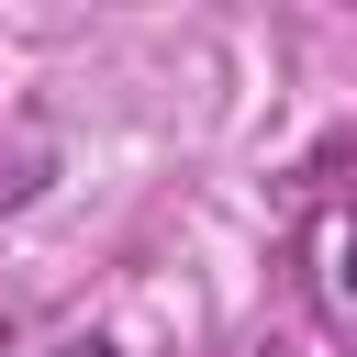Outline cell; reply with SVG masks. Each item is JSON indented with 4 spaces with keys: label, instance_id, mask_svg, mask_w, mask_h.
Masks as SVG:
<instances>
[{
    "label": "cell",
    "instance_id": "obj_1",
    "mask_svg": "<svg viewBox=\"0 0 357 357\" xmlns=\"http://www.w3.org/2000/svg\"><path fill=\"white\" fill-rule=\"evenodd\" d=\"M45 357H123L112 335H67V346H45Z\"/></svg>",
    "mask_w": 357,
    "mask_h": 357
},
{
    "label": "cell",
    "instance_id": "obj_2",
    "mask_svg": "<svg viewBox=\"0 0 357 357\" xmlns=\"http://www.w3.org/2000/svg\"><path fill=\"white\" fill-rule=\"evenodd\" d=\"M335 279H346V301H357V223H346V245H335Z\"/></svg>",
    "mask_w": 357,
    "mask_h": 357
}]
</instances>
